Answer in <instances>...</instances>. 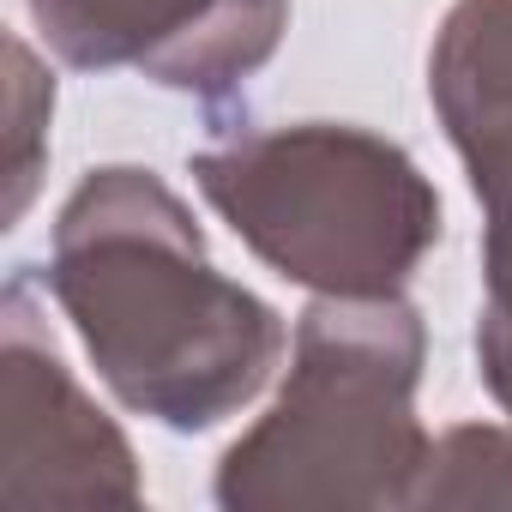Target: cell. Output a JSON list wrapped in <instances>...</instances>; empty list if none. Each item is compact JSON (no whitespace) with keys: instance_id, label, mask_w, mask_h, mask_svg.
Returning <instances> with one entry per match:
<instances>
[{"instance_id":"3957f363","label":"cell","mask_w":512,"mask_h":512,"mask_svg":"<svg viewBox=\"0 0 512 512\" xmlns=\"http://www.w3.org/2000/svg\"><path fill=\"white\" fill-rule=\"evenodd\" d=\"M187 169L253 260L314 296H404L446 229L416 157L350 121L241 127Z\"/></svg>"},{"instance_id":"277c9868","label":"cell","mask_w":512,"mask_h":512,"mask_svg":"<svg viewBox=\"0 0 512 512\" xmlns=\"http://www.w3.org/2000/svg\"><path fill=\"white\" fill-rule=\"evenodd\" d=\"M0 500L7 506H139L145 476L115 416L37 332L31 278L0 296Z\"/></svg>"},{"instance_id":"ba28073f","label":"cell","mask_w":512,"mask_h":512,"mask_svg":"<svg viewBox=\"0 0 512 512\" xmlns=\"http://www.w3.org/2000/svg\"><path fill=\"white\" fill-rule=\"evenodd\" d=\"M49 121H55V79L25 37H7V229L31 211L43 187Z\"/></svg>"},{"instance_id":"6da1fadb","label":"cell","mask_w":512,"mask_h":512,"mask_svg":"<svg viewBox=\"0 0 512 512\" xmlns=\"http://www.w3.org/2000/svg\"><path fill=\"white\" fill-rule=\"evenodd\" d=\"M49 296L115 404L169 434L241 416L290 356L284 314L211 266L187 199L139 163H103L61 199Z\"/></svg>"},{"instance_id":"8992f818","label":"cell","mask_w":512,"mask_h":512,"mask_svg":"<svg viewBox=\"0 0 512 512\" xmlns=\"http://www.w3.org/2000/svg\"><path fill=\"white\" fill-rule=\"evenodd\" d=\"M428 103L482 205L476 356H512V0H452L428 49Z\"/></svg>"},{"instance_id":"5b68a950","label":"cell","mask_w":512,"mask_h":512,"mask_svg":"<svg viewBox=\"0 0 512 512\" xmlns=\"http://www.w3.org/2000/svg\"><path fill=\"white\" fill-rule=\"evenodd\" d=\"M49 55L79 73H145L163 91L223 103L260 73L290 0H25Z\"/></svg>"},{"instance_id":"7a4b0ae2","label":"cell","mask_w":512,"mask_h":512,"mask_svg":"<svg viewBox=\"0 0 512 512\" xmlns=\"http://www.w3.org/2000/svg\"><path fill=\"white\" fill-rule=\"evenodd\" d=\"M428 332L410 296H314L272 410L217 458L223 512H398L434 434L416 416Z\"/></svg>"},{"instance_id":"52a82bcc","label":"cell","mask_w":512,"mask_h":512,"mask_svg":"<svg viewBox=\"0 0 512 512\" xmlns=\"http://www.w3.org/2000/svg\"><path fill=\"white\" fill-rule=\"evenodd\" d=\"M410 506H512V422H458L428 446Z\"/></svg>"}]
</instances>
